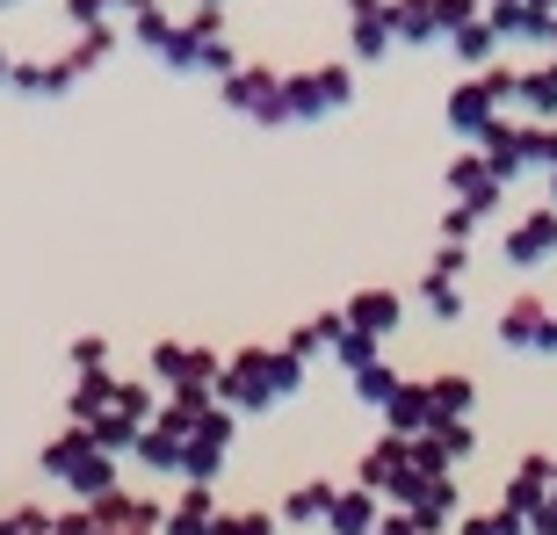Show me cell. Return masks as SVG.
Segmentation results:
<instances>
[{"mask_svg": "<svg viewBox=\"0 0 557 535\" xmlns=\"http://www.w3.org/2000/svg\"><path fill=\"white\" fill-rule=\"evenodd\" d=\"M550 247H557V225H550V217H529V225L507 239V253H515V261H521V253H550Z\"/></svg>", "mask_w": 557, "mask_h": 535, "instance_id": "obj_1", "label": "cell"}, {"mask_svg": "<svg viewBox=\"0 0 557 535\" xmlns=\"http://www.w3.org/2000/svg\"><path fill=\"white\" fill-rule=\"evenodd\" d=\"M333 528L362 535V528H370V499H341V507H333Z\"/></svg>", "mask_w": 557, "mask_h": 535, "instance_id": "obj_2", "label": "cell"}, {"mask_svg": "<svg viewBox=\"0 0 557 535\" xmlns=\"http://www.w3.org/2000/svg\"><path fill=\"white\" fill-rule=\"evenodd\" d=\"M392 297H362V304H355V319H362V326H370V333H384V326H392Z\"/></svg>", "mask_w": 557, "mask_h": 535, "instance_id": "obj_3", "label": "cell"}]
</instances>
